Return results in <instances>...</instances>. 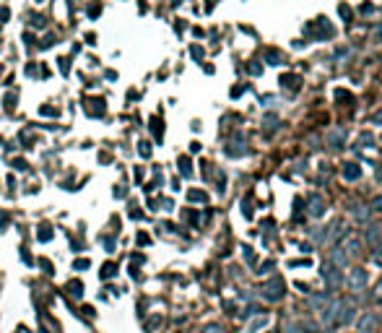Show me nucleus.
Here are the masks:
<instances>
[{
	"label": "nucleus",
	"mask_w": 382,
	"mask_h": 333,
	"mask_svg": "<svg viewBox=\"0 0 382 333\" xmlns=\"http://www.w3.org/2000/svg\"><path fill=\"white\" fill-rule=\"evenodd\" d=\"M283 294H286V284H283V279L273 276L270 281H265V286H263V297H265L268 302H278V299H283Z\"/></svg>",
	"instance_id": "1"
},
{
	"label": "nucleus",
	"mask_w": 382,
	"mask_h": 333,
	"mask_svg": "<svg viewBox=\"0 0 382 333\" xmlns=\"http://www.w3.org/2000/svg\"><path fill=\"white\" fill-rule=\"evenodd\" d=\"M320 274H323V279H325V284L330 286V289H338V286L343 284V274L330 263H323V271H320Z\"/></svg>",
	"instance_id": "2"
},
{
	"label": "nucleus",
	"mask_w": 382,
	"mask_h": 333,
	"mask_svg": "<svg viewBox=\"0 0 382 333\" xmlns=\"http://www.w3.org/2000/svg\"><path fill=\"white\" fill-rule=\"evenodd\" d=\"M338 310H341V299H333L328 307L320 310V320H323V325H333L335 317H338Z\"/></svg>",
	"instance_id": "3"
},
{
	"label": "nucleus",
	"mask_w": 382,
	"mask_h": 333,
	"mask_svg": "<svg viewBox=\"0 0 382 333\" xmlns=\"http://www.w3.org/2000/svg\"><path fill=\"white\" fill-rule=\"evenodd\" d=\"M359 333H374L377 330V325H379V317L374 315V312H364L361 317H359Z\"/></svg>",
	"instance_id": "4"
},
{
	"label": "nucleus",
	"mask_w": 382,
	"mask_h": 333,
	"mask_svg": "<svg viewBox=\"0 0 382 333\" xmlns=\"http://www.w3.org/2000/svg\"><path fill=\"white\" fill-rule=\"evenodd\" d=\"M348 286L354 292H361L366 286V271L364 268H354V271H351V274H348Z\"/></svg>",
	"instance_id": "5"
},
{
	"label": "nucleus",
	"mask_w": 382,
	"mask_h": 333,
	"mask_svg": "<svg viewBox=\"0 0 382 333\" xmlns=\"http://www.w3.org/2000/svg\"><path fill=\"white\" fill-rule=\"evenodd\" d=\"M307 206H310V208H307V214H310L312 219H320V216H323V214H325V201H323V198H320V195H317V193H312V195H310V201H307Z\"/></svg>",
	"instance_id": "6"
},
{
	"label": "nucleus",
	"mask_w": 382,
	"mask_h": 333,
	"mask_svg": "<svg viewBox=\"0 0 382 333\" xmlns=\"http://www.w3.org/2000/svg\"><path fill=\"white\" fill-rule=\"evenodd\" d=\"M354 305H346V302L341 299V310H338V317H335V323L338 325H348V323H354Z\"/></svg>",
	"instance_id": "7"
},
{
	"label": "nucleus",
	"mask_w": 382,
	"mask_h": 333,
	"mask_svg": "<svg viewBox=\"0 0 382 333\" xmlns=\"http://www.w3.org/2000/svg\"><path fill=\"white\" fill-rule=\"evenodd\" d=\"M348 261H351V258L346 255V250H343L341 245L330 250V266H335V268H346V266H348Z\"/></svg>",
	"instance_id": "8"
},
{
	"label": "nucleus",
	"mask_w": 382,
	"mask_h": 333,
	"mask_svg": "<svg viewBox=\"0 0 382 333\" xmlns=\"http://www.w3.org/2000/svg\"><path fill=\"white\" fill-rule=\"evenodd\" d=\"M328 141H330L333 148H343V146H346V130H343V128L330 130V133H328Z\"/></svg>",
	"instance_id": "9"
},
{
	"label": "nucleus",
	"mask_w": 382,
	"mask_h": 333,
	"mask_svg": "<svg viewBox=\"0 0 382 333\" xmlns=\"http://www.w3.org/2000/svg\"><path fill=\"white\" fill-rule=\"evenodd\" d=\"M341 247H343V250H348V253H346L348 258H359V255H361V242H359V239H351V237H346V242H343Z\"/></svg>",
	"instance_id": "10"
},
{
	"label": "nucleus",
	"mask_w": 382,
	"mask_h": 333,
	"mask_svg": "<svg viewBox=\"0 0 382 333\" xmlns=\"http://www.w3.org/2000/svg\"><path fill=\"white\" fill-rule=\"evenodd\" d=\"M330 302V294L328 292H320V294H312L310 299H307V305L312 307V310H317V307H325Z\"/></svg>",
	"instance_id": "11"
},
{
	"label": "nucleus",
	"mask_w": 382,
	"mask_h": 333,
	"mask_svg": "<svg viewBox=\"0 0 382 333\" xmlns=\"http://www.w3.org/2000/svg\"><path fill=\"white\" fill-rule=\"evenodd\" d=\"M379 237H382V226H377V224L366 226V232H364V239H366V242H372V245H377V242H379Z\"/></svg>",
	"instance_id": "12"
},
{
	"label": "nucleus",
	"mask_w": 382,
	"mask_h": 333,
	"mask_svg": "<svg viewBox=\"0 0 382 333\" xmlns=\"http://www.w3.org/2000/svg\"><path fill=\"white\" fill-rule=\"evenodd\" d=\"M361 177V170L356 164H343V180H348V183H354V180Z\"/></svg>",
	"instance_id": "13"
},
{
	"label": "nucleus",
	"mask_w": 382,
	"mask_h": 333,
	"mask_svg": "<svg viewBox=\"0 0 382 333\" xmlns=\"http://www.w3.org/2000/svg\"><path fill=\"white\" fill-rule=\"evenodd\" d=\"M354 148H374V138L369 133H361L359 135V146H354Z\"/></svg>",
	"instance_id": "14"
},
{
	"label": "nucleus",
	"mask_w": 382,
	"mask_h": 333,
	"mask_svg": "<svg viewBox=\"0 0 382 333\" xmlns=\"http://www.w3.org/2000/svg\"><path fill=\"white\" fill-rule=\"evenodd\" d=\"M117 276V266L115 263H104L102 266V279H115Z\"/></svg>",
	"instance_id": "15"
},
{
	"label": "nucleus",
	"mask_w": 382,
	"mask_h": 333,
	"mask_svg": "<svg viewBox=\"0 0 382 333\" xmlns=\"http://www.w3.org/2000/svg\"><path fill=\"white\" fill-rule=\"evenodd\" d=\"M68 292H70L73 297H81V294H83V284H81V281H70V284H68Z\"/></svg>",
	"instance_id": "16"
},
{
	"label": "nucleus",
	"mask_w": 382,
	"mask_h": 333,
	"mask_svg": "<svg viewBox=\"0 0 382 333\" xmlns=\"http://www.w3.org/2000/svg\"><path fill=\"white\" fill-rule=\"evenodd\" d=\"M351 214H354L359 221H364L366 214H369V208H366V206H354V208H351Z\"/></svg>",
	"instance_id": "17"
},
{
	"label": "nucleus",
	"mask_w": 382,
	"mask_h": 333,
	"mask_svg": "<svg viewBox=\"0 0 382 333\" xmlns=\"http://www.w3.org/2000/svg\"><path fill=\"white\" fill-rule=\"evenodd\" d=\"M179 172L185 175V177H190V175H193V170H190V159H187V156H182V159H179Z\"/></svg>",
	"instance_id": "18"
},
{
	"label": "nucleus",
	"mask_w": 382,
	"mask_h": 333,
	"mask_svg": "<svg viewBox=\"0 0 382 333\" xmlns=\"http://www.w3.org/2000/svg\"><path fill=\"white\" fill-rule=\"evenodd\" d=\"M281 84H283L286 89H297L299 78H297V75H283V78H281Z\"/></svg>",
	"instance_id": "19"
},
{
	"label": "nucleus",
	"mask_w": 382,
	"mask_h": 333,
	"mask_svg": "<svg viewBox=\"0 0 382 333\" xmlns=\"http://www.w3.org/2000/svg\"><path fill=\"white\" fill-rule=\"evenodd\" d=\"M263 125H265L268 130H276V125H278V117H276V115H268V117L263 120Z\"/></svg>",
	"instance_id": "20"
},
{
	"label": "nucleus",
	"mask_w": 382,
	"mask_h": 333,
	"mask_svg": "<svg viewBox=\"0 0 382 333\" xmlns=\"http://www.w3.org/2000/svg\"><path fill=\"white\" fill-rule=\"evenodd\" d=\"M37 237H39V239H52V232H50V226H39Z\"/></svg>",
	"instance_id": "21"
},
{
	"label": "nucleus",
	"mask_w": 382,
	"mask_h": 333,
	"mask_svg": "<svg viewBox=\"0 0 382 333\" xmlns=\"http://www.w3.org/2000/svg\"><path fill=\"white\" fill-rule=\"evenodd\" d=\"M268 60H270V65H281V55H278L276 50L268 52Z\"/></svg>",
	"instance_id": "22"
},
{
	"label": "nucleus",
	"mask_w": 382,
	"mask_h": 333,
	"mask_svg": "<svg viewBox=\"0 0 382 333\" xmlns=\"http://www.w3.org/2000/svg\"><path fill=\"white\" fill-rule=\"evenodd\" d=\"M372 211H374V214H382V193H379L377 198L372 201Z\"/></svg>",
	"instance_id": "23"
},
{
	"label": "nucleus",
	"mask_w": 382,
	"mask_h": 333,
	"mask_svg": "<svg viewBox=\"0 0 382 333\" xmlns=\"http://www.w3.org/2000/svg\"><path fill=\"white\" fill-rule=\"evenodd\" d=\"M138 146H141V148H138L141 156H151V143H148V141H141Z\"/></svg>",
	"instance_id": "24"
},
{
	"label": "nucleus",
	"mask_w": 382,
	"mask_h": 333,
	"mask_svg": "<svg viewBox=\"0 0 382 333\" xmlns=\"http://www.w3.org/2000/svg\"><path fill=\"white\" fill-rule=\"evenodd\" d=\"M88 266H91V261H88V258H81V261H75V263H73V268H75V271H83V268H88Z\"/></svg>",
	"instance_id": "25"
},
{
	"label": "nucleus",
	"mask_w": 382,
	"mask_h": 333,
	"mask_svg": "<svg viewBox=\"0 0 382 333\" xmlns=\"http://www.w3.org/2000/svg\"><path fill=\"white\" fill-rule=\"evenodd\" d=\"M265 325H268V317H260V320H255V323L250 325V333L257 330V328H265Z\"/></svg>",
	"instance_id": "26"
},
{
	"label": "nucleus",
	"mask_w": 382,
	"mask_h": 333,
	"mask_svg": "<svg viewBox=\"0 0 382 333\" xmlns=\"http://www.w3.org/2000/svg\"><path fill=\"white\" fill-rule=\"evenodd\" d=\"M187 198H190V201H206V193H198V190H190V193H187Z\"/></svg>",
	"instance_id": "27"
},
{
	"label": "nucleus",
	"mask_w": 382,
	"mask_h": 333,
	"mask_svg": "<svg viewBox=\"0 0 382 333\" xmlns=\"http://www.w3.org/2000/svg\"><path fill=\"white\" fill-rule=\"evenodd\" d=\"M203 333H221V325H216V323H213V325H206Z\"/></svg>",
	"instance_id": "28"
},
{
	"label": "nucleus",
	"mask_w": 382,
	"mask_h": 333,
	"mask_svg": "<svg viewBox=\"0 0 382 333\" xmlns=\"http://www.w3.org/2000/svg\"><path fill=\"white\" fill-rule=\"evenodd\" d=\"M372 261H374V263H382V247H377V250L372 253Z\"/></svg>",
	"instance_id": "29"
},
{
	"label": "nucleus",
	"mask_w": 382,
	"mask_h": 333,
	"mask_svg": "<svg viewBox=\"0 0 382 333\" xmlns=\"http://www.w3.org/2000/svg\"><path fill=\"white\" fill-rule=\"evenodd\" d=\"M57 63H60V70H63V73H68V70H70V63H68L65 57H63V60H57Z\"/></svg>",
	"instance_id": "30"
},
{
	"label": "nucleus",
	"mask_w": 382,
	"mask_h": 333,
	"mask_svg": "<svg viewBox=\"0 0 382 333\" xmlns=\"http://www.w3.org/2000/svg\"><path fill=\"white\" fill-rule=\"evenodd\" d=\"M13 166H16V170H26V161H21V159H16V161H13Z\"/></svg>",
	"instance_id": "31"
},
{
	"label": "nucleus",
	"mask_w": 382,
	"mask_h": 333,
	"mask_svg": "<svg viewBox=\"0 0 382 333\" xmlns=\"http://www.w3.org/2000/svg\"><path fill=\"white\" fill-rule=\"evenodd\" d=\"M42 115H57V110H52V107H42Z\"/></svg>",
	"instance_id": "32"
},
{
	"label": "nucleus",
	"mask_w": 382,
	"mask_h": 333,
	"mask_svg": "<svg viewBox=\"0 0 382 333\" xmlns=\"http://www.w3.org/2000/svg\"><path fill=\"white\" fill-rule=\"evenodd\" d=\"M372 120H374V123H377V125H382V112H377V115H374Z\"/></svg>",
	"instance_id": "33"
},
{
	"label": "nucleus",
	"mask_w": 382,
	"mask_h": 333,
	"mask_svg": "<svg viewBox=\"0 0 382 333\" xmlns=\"http://www.w3.org/2000/svg\"><path fill=\"white\" fill-rule=\"evenodd\" d=\"M6 224H8V216H6V214H0V226H6Z\"/></svg>",
	"instance_id": "34"
},
{
	"label": "nucleus",
	"mask_w": 382,
	"mask_h": 333,
	"mask_svg": "<svg viewBox=\"0 0 382 333\" xmlns=\"http://www.w3.org/2000/svg\"><path fill=\"white\" fill-rule=\"evenodd\" d=\"M374 292H377V297H382V281L377 284V289H374Z\"/></svg>",
	"instance_id": "35"
}]
</instances>
